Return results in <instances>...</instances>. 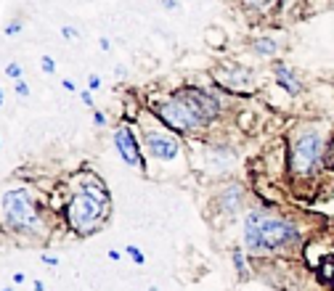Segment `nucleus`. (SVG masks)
I'll return each mask as SVG.
<instances>
[{
    "label": "nucleus",
    "instance_id": "obj_12",
    "mask_svg": "<svg viewBox=\"0 0 334 291\" xmlns=\"http://www.w3.org/2000/svg\"><path fill=\"white\" fill-rule=\"evenodd\" d=\"M318 278H321V283L334 286V254H329V257L321 259V265H318Z\"/></svg>",
    "mask_w": 334,
    "mask_h": 291
},
{
    "label": "nucleus",
    "instance_id": "obj_23",
    "mask_svg": "<svg viewBox=\"0 0 334 291\" xmlns=\"http://www.w3.org/2000/svg\"><path fill=\"white\" fill-rule=\"evenodd\" d=\"M162 6L170 8V11H175V8H178V0H162Z\"/></svg>",
    "mask_w": 334,
    "mask_h": 291
},
{
    "label": "nucleus",
    "instance_id": "obj_26",
    "mask_svg": "<svg viewBox=\"0 0 334 291\" xmlns=\"http://www.w3.org/2000/svg\"><path fill=\"white\" fill-rule=\"evenodd\" d=\"M43 262H48V265H56L59 259H56V257H51V254H43Z\"/></svg>",
    "mask_w": 334,
    "mask_h": 291
},
{
    "label": "nucleus",
    "instance_id": "obj_10",
    "mask_svg": "<svg viewBox=\"0 0 334 291\" xmlns=\"http://www.w3.org/2000/svg\"><path fill=\"white\" fill-rule=\"evenodd\" d=\"M273 72H276V82L281 85L286 93H292V96H297V93L302 90V85H300V80H297V74L286 67V64H276L273 67Z\"/></svg>",
    "mask_w": 334,
    "mask_h": 291
},
{
    "label": "nucleus",
    "instance_id": "obj_22",
    "mask_svg": "<svg viewBox=\"0 0 334 291\" xmlns=\"http://www.w3.org/2000/svg\"><path fill=\"white\" fill-rule=\"evenodd\" d=\"M61 35H64V37H69V40H72V37H77V30H72V27H64V30H61Z\"/></svg>",
    "mask_w": 334,
    "mask_h": 291
},
{
    "label": "nucleus",
    "instance_id": "obj_4",
    "mask_svg": "<svg viewBox=\"0 0 334 291\" xmlns=\"http://www.w3.org/2000/svg\"><path fill=\"white\" fill-rule=\"evenodd\" d=\"M323 135L318 130L302 127L300 133H294L292 146H289V167L297 177H308L310 172H315L321 156H323Z\"/></svg>",
    "mask_w": 334,
    "mask_h": 291
},
{
    "label": "nucleus",
    "instance_id": "obj_13",
    "mask_svg": "<svg viewBox=\"0 0 334 291\" xmlns=\"http://www.w3.org/2000/svg\"><path fill=\"white\" fill-rule=\"evenodd\" d=\"M276 3L278 0H244L247 11H252V14H265V11H271Z\"/></svg>",
    "mask_w": 334,
    "mask_h": 291
},
{
    "label": "nucleus",
    "instance_id": "obj_14",
    "mask_svg": "<svg viewBox=\"0 0 334 291\" xmlns=\"http://www.w3.org/2000/svg\"><path fill=\"white\" fill-rule=\"evenodd\" d=\"M278 51V43L276 40H268V37H265V40H257L255 43V53H260V56H273Z\"/></svg>",
    "mask_w": 334,
    "mask_h": 291
},
{
    "label": "nucleus",
    "instance_id": "obj_1",
    "mask_svg": "<svg viewBox=\"0 0 334 291\" xmlns=\"http://www.w3.org/2000/svg\"><path fill=\"white\" fill-rule=\"evenodd\" d=\"M218 109H220V98L202 88H183L178 93H173L167 101L154 103L156 117L170 130H178V133H194V130L212 125V119L218 117Z\"/></svg>",
    "mask_w": 334,
    "mask_h": 291
},
{
    "label": "nucleus",
    "instance_id": "obj_5",
    "mask_svg": "<svg viewBox=\"0 0 334 291\" xmlns=\"http://www.w3.org/2000/svg\"><path fill=\"white\" fill-rule=\"evenodd\" d=\"M3 222L8 230H35L40 217L24 188H11L3 193Z\"/></svg>",
    "mask_w": 334,
    "mask_h": 291
},
{
    "label": "nucleus",
    "instance_id": "obj_25",
    "mask_svg": "<svg viewBox=\"0 0 334 291\" xmlns=\"http://www.w3.org/2000/svg\"><path fill=\"white\" fill-rule=\"evenodd\" d=\"M24 280H27L24 273H16V275H14V283H24Z\"/></svg>",
    "mask_w": 334,
    "mask_h": 291
},
{
    "label": "nucleus",
    "instance_id": "obj_29",
    "mask_svg": "<svg viewBox=\"0 0 334 291\" xmlns=\"http://www.w3.org/2000/svg\"><path fill=\"white\" fill-rule=\"evenodd\" d=\"M3 291H14V288H11V286H6V288H3Z\"/></svg>",
    "mask_w": 334,
    "mask_h": 291
},
{
    "label": "nucleus",
    "instance_id": "obj_17",
    "mask_svg": "<svg viewBox=\"0 0 334 291\" xmlns=\"http://www.w3.org/2000/svg\"><path fill=\"white\" fill-rule=\"evenodd\" d=\"M125 251H127V254L138 262V265H143V254H141V249H138V246H127Z\"/></svg>",
    "mask_w": 334,
    "mask_h": 291
},
{
    "label": "nucleus",
    "instance_id": "obj_27",
    "mask_svg": "<svg viewBox=\"0 0 334 291\" xmlns=\"http://www.w3.org/2000/svg\"><path fill=\"white\" fill-rule=\"evenodd\" d=\"M98 45H101V48H104V51H109V48H111V43L106 40V37H101V43H98Z\"/></svg>",
    "mask_w": 334,
    "mask_h": 291
},
{
    "label": "nucleus",
    "instance_id": "obj_11",
    "mask_svg": "<svg viewBox=\"0 0 334 291\" xmlns=\"http://www.w3.org/2000/svg\"><path fill=\"white\" fill-rule=\"evenodd\" d=\"M241 188L239 185H228V188H223L220 196H218V206L223 212H239V206H241Z\"/></svg>",
    "mask_w": 334,
    "mask_h": 291
},
{
    "label": "nucleus",
    "instance_id": "obj_8",
    "mask_svg": "<svg viewBox=\"0 0 334 291\" xmlns=\"http://www.w3.org/2000/svg\"><path fill=\"white\" fill-rule=\"evenodd\" d=\"M215 80L226 90H234V93H252V88H255V74L249 69H241V67L215 72Z\"/></svg>",
    "mask_w": 334,
    "mask_h": 291
},
{
    "label": "nucleus",
    "instance_id": "obj_28",
    "mask_svg": "<svg viewBox=\"0 0 334 291\" xmlns=\"http://www.w3.org/2000/svg\"><path fill=\"white\" fill-rule=\"evenodd\" d=\"M82 101H85L88 106H93V98H90V93H85V90H82Z\"/></svg>",
    "mask_w": 334,
    "mask_h": 291
},
{
    "label": "nucleus",
    "instance_id": "obj_2",
    "mask_svg": "<svg viewBox=\"0 0 334 291\" xmlns=\"http://www.w3.org/2000/svg\"><path fill=\"white\" fill-rule=\"evenodd\" d=\"M300 243V230L281 214L255 209L244 220V246L252 254H276Z\"/></svg>",
    "mask_w": 334,
    "mask_h": 291
},
{
    "label": "nucleus",
    "instance_id": "obj_7",
    "mask_svg": "<svg viewBox=\"0 0 334 291\" xmlns=\"http://www.w3.org/2000/svg\"><path fill=\"white\" fill-rule=\"evenodd\" d=\"M114 146H117V154L122 156V162H127L130 167H135V170H146L143 154H141V148H138V143H135L133 130H130L127 125H119L114 130Z\"/></svg>",
    "mask_w": 334,
    "mask_h": 291
},
{
    "label": "nucleus",
    "instance_id": "obj_16",
    "mask_svg": "<svg viewBox=\"0 0 334 291\" xmlns=\"http://www.w3.org/2000/svg\"><path fill=\"white\" fill-rule=\"evenodd\" d=\"M6 74H8V77H14V80H22V67H19L16 61L8 64V67H6Z\"/></svg>",
    "mask_w": 334,
    "mask_h": 291
},
{
    "label": "nucleus",
    "instance_id": "obj_18",
    "mask_svg": "<svg viewBox=\"0 0 334 291\" xmlns=\"http://www.w3.org/2000/svg\"><path fill=\"white\" fill-rule=\"evenodd\" d=\"M14 90H16V96H30V88H27V82H22V80H16V85H14Z\"/></svg>",
    "mask_w": 334,
    "mask_h": 291
},
{
    "label": "nucleus",
    "instance_id": "obj_9",
    "mask_svg": "<svg viewBox=\"0 0 334 291\" xmlns=\"http://www.w3.org/2000/svg\"><path fill=\"white\" fill-rule=\"evenodd\" d=\"M236 162V154L226 146H207L204 148V167L212 175H226L231 172V167Z\"/></svg>",
    "mask_w": 334,
    "mask_h": 291
},
{
    "label": "nucleus",
    "instance_id": "obj_15",
    "mask_svg": "<svg viewBox=\"0 0 334 291\" xmlns=\"http://www.w3.org/2000/svg\"><path fill=\"white\" fill-rule=\"evenodd\" d=\"M234 265H236V270H239V275H247V265H244V254H241V249H234Z\"/></svg>",
    "mask_w": 334,
    "mask_h": 291
},
{
    "label": "nucleus",
    "instance_id": "obj_3",
    "mask_svg": "<svg viewBox=\"0 0 334 291\" xmlns=\"http://www.w3.org/2000/svg\"><path fill=\"white\" fill-rule=\"evenodd\" d=\"M106 214H109V201L85 191V188H77V193H74L67 204V222L80 236L98 233V228L106 220Z\"/></svg>",
    "mask_w": 334,
    "mask_h": 291
},
{
    "label": "nucleus",
    "instance_id": "obj_20",
    "mask_svg": "<svg viewBox=\"0 0 334 291\" xmlns=\"http://www.w3.org/2000/svg\"><path fill=\"white\" fill-rule=\"evenodd\" d=\"M88 85H90V90H98V88H101V80H98V74H93V77L88 80Z\"/></svg>",
    "mask_w": 334,
    "mask_h": 291
},
{
    "label": "nucleus",
    "instance_id": "obj_6",
    "mask_svg": "<svg viewBox=\"0 0 334 291\" xmlns=\"http://www.w3.org/2000/svg\"><path fill=\"white\" fill-rule=\"evenodd\" d=\"M143 138H146V148H148V154H151L154 159L170 162V159H175V156L181 154V143H178V138L170 135L167 130H148V127H143Z\"/></svg>",
    "mask_w": 334,
    "mask_h": 291
},
{
    "label": "nucleus",
    "instance_id": "obj_21",
    "mask_svg": "<svg viewBox=\"0 0 334 291\" xmlns=\"http://www.w3.org/2000/svg\"><path fill=\"white\" fill-rule=\"evenodd\" d=\"M19 30H22V24H19V22H14V24H8V27H6V35H16Z\"/></svg>",
    "mask_w": 334,
    "mask_h": 291
},
{
    "label": "nucleus",
    "instance_id": "obj_24",
    "mask_svg": "<svg viewBox=\"0 0 334 291\" xmlns=\"http://www.w3.org/2000/svg\"><path fill=\"white\" fill-rule=\"evenodd\" d=\"M93 122H96V125H104V122H106V117L101 114V111H96V114H93Z\"/></svg>",
    "mask_w": 334,
    "mask_h": 291
},
{
    "label": "nucleus",
    "instance_id": "obj_19",
    "mask_svg": "<svg viewBox=\"0 0 334 291\" xmlns=\"http://www.w3.org/2000/svg\"><path fill=\"white\" fill-rule=\"evenodd\" d=\"M43 69L48 74H53V59H51V56H43Z\"/></svg>",
    "mask_w": 334,
    "mask_h": 291
}]
</instances>
